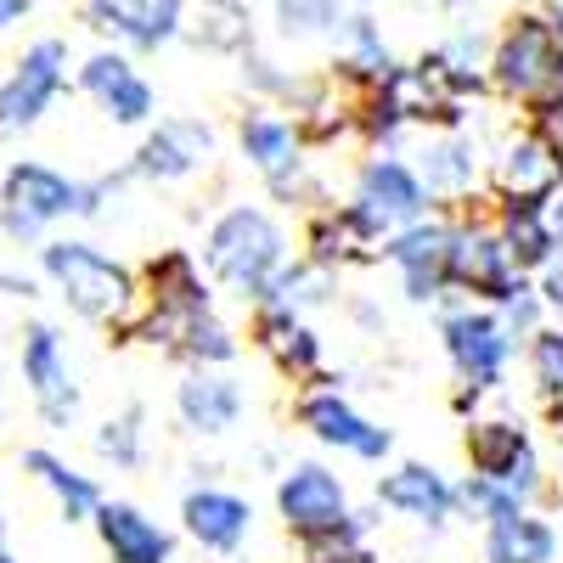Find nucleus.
<instances>
[{"label": "nucleus", "mask_w": 563, "mask_h": 563, "mask_svg": "<svg viewBox=\"0 0 563 563\" xmlns=\"http://www.w3.org/2000/svg\"><path fill=\"white\" fill-rule=\"evenodd\" d=\"M29 12H34V0H0V34H7V29H18Z\"/></svg>", "instance_id": "obj_43"}, {"label": "nucleus", "mask_w": 563, "mask_h": 563, "mask_svg": "<svg viewBox=\"0 0 563 563\" xmlns=\"http://www.w3.org/2000/svg\"><path fill=\"white\" fill-rule=\"evenodd\" d=\"M350 203H355V214H361L372 231H378V238H389V231H400V225H411V220L429 214V209H434V192L422 186V175H417L411 158L378 147L372 158H361L355 186H350Z\"/></svg>", "instance_id": "obj_7"}, {"label": "nucleus", "mask_w": 563, "mask_h": 563, "mask_svg": "<svg viewBox=\"0 0 563 563\" xmlns=\"http://www.w3.org/2000/svg\"><path fill=\"white\" fill-rule=\"evenodd\" d=\"M0 563H18V558H12V552H7V547H0Z\"/></svg>", "instance_id": "obj_46"}, {"label": "nucleus", "mask_w": 563, "mask_h": 563, "mask_svg": "<svg viewBox=\"0 0 563 563\" xmlns=\"http://www.w3.org/2000/svg\"><path fill=\"white\" fill-rule=\"evenodd\" d=\"M305 260H316L321 271H350V265H372L384 260V238L372 231L355 203H327L305 220Z\"/></svg>", "instance_id": "obj_21"}, {"label": "nucleus", "mask_w": 563, "mask_h": 563, "mask_svg": "<svg viewBox=\"0 0 563 563\" xmlns=\"http://www.w3.org/2000/svg\"><path fill=\"white\" fill-rule=\"evenodd\" d=\"M0 294H7V299H40V276H29V271H0Z\"/></svg>", "instance_id": "obj_42"}, {"label": "nucleus", "mask_w": 563, "mask_h": 563, "mask_svg": "<svg viewBox=\"0 0 563 563\" xmlns=\"http://www.w3.org/2000/svg\"><path fill=\"white\" fill-rule=\"evenodd\" d=\"M467 451V467L474 474H490V479H507L519 496H541L547 474H541V451L530 440L525 422H512V417H474V429H467L462 440Z\"/></svg>", "instance_id": "obj_17"}, {"label": "nucleus", "mask_w": 563, "mask_h": 563, "mask_svg": "<svg viewBox=\"0 0 563 563\" xmlns=\"http://www.w3.org/2000/svg\"><path fill=\"white\" fill-rule=\"evenodd\" d=\"M40 282L52 288L79 321L108 327L124 339V327L141 310V271L113 260L85 238H45L40 243Z\"/></svg>", "instance_id": "obj_1"}, {"label": "nucleus", "mask_w": 563, "mask_h": 563, "mask_svg": "<svg viewBox=\"0 0 563 563\" xmlns=\"http://www.w3.org/2000/svg\"><path fill=\"white\" fill-rule=\"evenodd\" d=\"M547 209H552V220H558V231H563V192H558V198H552Z\"/></svg>", "instance_id": "obj_45"}, {"label": "nucleus", "mask_w": 563, "mask_h": 563, "mask_svg": "<svg viewBox=\"0 0 563 563\" xmlns=\"http://www.w3.org/2000/svg\"><path fill=\"white\" fill-rule=\"evenodd\" d=\"M0 536H7V519H0Z\"/></svg>", "instance_id": "obj_48"}, {"label": "nucleus", "mask_w": 563, "mask_h": 563, "mask_svg": "<svg viewBox=\"0 0 563 563\" xmlns=\"http://www.w3.org/2000/svg\"><path fill=\"white\" fill-rule=\"evenodd\" d=\"M563 85V23L552 12H519L490 45V90L536 108Z\"/></svg>", "instance_id": "obj_3"}, {"label": "nucleus", "mask_w": 563, "mask_h": 563, "mask_svg": "<svg viewBox=\"0 0 563 563\" xmlns=\"http://www.w3.org/2000/svg\"><path fill=\"white\" fill-rule=\"evenodd\" d=\"M536 288H541V299H547V310L552 316H563V238H558V249H552V260L536 271Z\"/></svg>", "instance_id": "obj_41"}, {"label": "nucleus", "mask_w": 563, "mask_h": 563, "mask_svg": "<svg viewBox=\"0 0 563 563\" xmlns=\"http://www.w3.org/2000/svg\"><path fill=\"white\" fill-rule=\"evenodd\" d=\"M90 451H97V462L119 467V474H135V467L147 462V411L124 406L119 417H108L102 429L90 434Z\"/></svg>", "instance_id": "obj_33"}, {"label": "nucleus", "mask_w": 563, "mask_h": 563, "mask_svg": "<svg viewBox=\"0 0 563 563\" xmlns=\"http://www.w3.org/2000/svg\"><path fill=\"white\" fill-rule=\"evenodd\" d=\"M355 321H361V327H384V316H378V310H372V305H366V299H361V305H355Z\"/></svg>", "instance_id": "obj_44"}, {"label": "nucleus", "mask_w": 563, "mask_h": 563, "mask_svg": "<svg viewBox=\"0 0 563 563\" xmlns=\"http://www.w3.org/2000/svg\"><path fill=\"white\" fill-rule=\"evenodd\" d=\"M23 474L57 501V512H63L68 525H90V512H97L102 490H97V479H90V474H79V467H74L63 451H52V445H29V451H23Z\"/></svg>", "instance_id": "obj_27"}, {"label": "nucleus", "mask_w": 563, "mask_h": 563, "mask_svg": "<svg viewBox=\"0 0 563 563\" xmlns=\"http://www.w3.org/2000/svg\"><path fill=\"white\" fill-rule=\"evenodd\" d=\"M79 90L119 130H147L158 119V90L147 85V74L135 68V57L124 52V45H102V52H90L79 63Z\"/></svg>", "instance_id": "obj_14"}, {"label": "nucleus", "mask_w": 563, "mask_h": 563, "mask_svg": "<svg viewBox=\"0 0 563 563\" xmlns=\"http://www.w3.org/2000/svg\"><path fill=\"white\" fill-rule=\"evenodd\" d=\"M440 7H456V0H440Z\"/></svg>", "instance_id": "obj_47"}, {"label": "nucleus", "mask_w": 563, "mask_h": 563, "mask_svg": "<svg viewBox=\"0 0 563 563\" xmlns=\"http://www.w3.org/2000/svg\"><path fill=\"white\" fill-rule=\"evenodd\" d=\"M485 563H558V530L536 512H507L485 525Z\"/></svg>", "instance_id": "obj_29"}, {"label": "nucleus", "mask_w": 563, "mask_h": 563, "mask_svg": "<svg viewBox=\"0 0 563 563\" xmlns=\"http://www.w3.org/2000/svg\"><path fill=\"white\" fill-rule=\"evenodd\" d=\"M525 507H530V496H519L507 479H490V474H467L456 485V512H467V519H479V525L507 519V512H525Z\"/></svg>", "instance_id": "obj_37"}, {"label": "nucleus", "mask_w": 563, "mask_h": 563, "mask_svg": "<svg viewBox=\"0 0 563 563\" xmlns=\"http://www.w3.org/2000/svg\"><path fill=\"white\" fill-rule=\"evenodd\" d=\"M384 260L400 271V288L411 305H440L451 294V214H422L384 238Z\"/></svg>", "instance_id": "obj_10"}, {"label": "nucleus", "mask_w": 563, "mask_h": 563, "mask_svg": "<svg viewBox=\"0 0 563 563\" xmlns=\"http://www.w3.org/2000/svg\"><path fill=\"white\" fill-rule=\"evenodd\" d=\"M372 12V0H276V34L282 40H321L344 45V34Z\"/></svg>", "instance_id": "obj_28"}, {"label": "nucleus", "mask_w": 563, "mask_h": 563, "mask_svg": "<svg viewBox=\"0 0 563 563\" xmlns=\"http://www.w3.org/2000/svg\"><path fill=\"white\" fill-rule=\"evenodd\" d=\"M90 525H97V541L113 563H175V536L153 519L147 507L102 496L97 512H90Z\"/></svg>", "instance_id": "obj_23"}, {"label": "nucleus", "mask_w": 563, "mask_h": 563, "mask_svg": "<svg viewBox=\"0 0 563 563\" xmlns=\"http://www.w3.org/2000/svg\"><path fill=\"white\" fill-rule=\"evenodd\" d=\"M243 384L220 366H186V378L175 384V417L192 434H231L243 422Z\"/></svg>", "instance_id": "obj_24"}, {"label": "nucleus", "mask_w": 563, "mask_h": 563, "mask_svg": "<svg viewBox=\"0 0 563 563\" xmlns=\"http://www.w3.org/2000/svg\"><path fill=\"white\" fill-rule=\"evenodd\" d=\"M203 52H220V57H243L254 52V12L249 0H203L198 7V23H186Z\"/></svg>", "instance_id": "obj_32"}, {"label": "nucleus", "mask_w": 563, "mask_h": 563, "mask_svg": "<svg viewBox=\"0 0 563 563\" xmlns=\"http://www.w3.org/2000/svg\"><path fill=\"white\" fill-rule=\"evenodd\" d=\"M294 417L310 440H321L327 451H344V456H361V462H389L395 451V434L378 429L372 417H361L333 384H310L299 400H294Z\"/></svg>", "instance_id": "obj_15"}, {"label": "nucleus", "mask_w": 563, "mask_h": 563, "mask_svg": "<svg viewBox=\"0 0 563 563\" xmlns=\"http://www.w3.org/2000/svg\"><path fill=\"white\" fill-rule=\"evenodd\" d=\"M530 372H536V389H541L547 417L563 429V327L558 321H547L541 333L530 339Z\"/></svg>", "instance_id": "obj_35"}, {"label": "nucleus", "mask_w": 563, "mask_h": 563, "mask_svg": "<svg viewBox=\"0 0 563 563\" xmlns=\"http://www.w3.org/2000/svg\"><path fill=\"white\" fill-rule=\"evenodd\" d=\"M490 45H496V34H485L479 23H456L434 52H422V63L440 74V85L451 97L467 102L479 90H490Z\"/></svg>", "instance_id": "obj_26"}, {"label": "nucleus", "mask_w": 563, "mask_h": 563, "mask_svg": "<svg viewBox=\"0 0 563 563\" xmlns=\"http://www.w3.org/2000/svg\"><path fill=\"white\" fill-rule=\"evenodd\" d=\"M440 305H445L440 310V344H445L456 384H474L479 395L501 389L519 344H512V333L501 327L496 305H474V299H440Z\"/></svg>", "instance_id": "obj_4"}, {"label": "nucleus", "mask_w": 563, "mask_h": 563, "mask_svg": "<svg viewBox=\"0 0 563 563\" xmlns=\"http://www.w3.org/2000/svg\"><path fill=\"white\" fill-rule=\"evenodd\" d=\"M288 265V231L260 203H231L209 231H203V271L220 282L225 294L254 305L265 282Z\"/></svg>", "instance_id": "obj_2"}, {"label": "nucleus", "mask_w": 563, "mask_h": 563, "mask_svg": "<svg viewBox=\"0 0 563 563\" xmlns=\"http://www.w3.org/2000/svg\"><path fill=\"white\" fill-rule=\"evenodd\" d=\"M85 23L124 52H164L186 34V0H85Z\"/></svg>", "instance_id": "obj_18"}, {"label": "nucleus", "mask_w": 563, "mask_h": 563, "mask_svg": "<svg viewBox=\"0 0 563 563\" xmlns=\"http://www.w3.org/2000/svg\"><path fill=\"white\" fill-rule=\"evenodd\" d=\"M243 85L254 90V97H265V102L299 108V102L310 97V85H316V79H305V74H294V68L271 63L265 52H243Z\"/></svg>", "instance_id": "obj_38"}, {"label": "nucleus", "mask_w": 563, "mask_h": 563, "mask_svg": "<svg viewBox=\"0 0 563 563\" xmlns=\"http://www.w3.org/2000/svg\"><path fill=\"white\" fill-rule=\"evenodd\" d=\"M378 507L400 512L411 525H429V530H445L456 519V485L440 474L434 462H400L378 479Z\"/></svg>", "instance_id": "obj_22"}, {"label": "nucleus", "mask_w": 563, "mask_h": 563, "mask_svg": "<svg viewBox=\"0 0 563 563\" xmlns=\"http://www.w3.org/2000/svg\"><path fill=\"white\" fill-rule=\"evenodd\" d=\"M530 124H536V130L552 141V147L563 153V85L552 90V97H541V102L530 108Z\"/></svg>", "instance_id": "obj_40"}, {"label": "nucleus", "mask_w": 563, "mask_h": 563, "mask_svg": "<svg viewBox=\"0 0 563 563\" xmlns=\"http://www.w3.org/2000/svg\"><path fill=\"white\" fill-rule=\"evenodd\" d=\"M490 198L496 203H552L563 192V153L530 124L519 135H507L485 164Z\"/></svg>", "instance_id": "obj_11"}, {"label": "nucleus", "mask_w": 563, "mask_h": 563, "mask_svg": "<svg viewBox=\"0 0 563 563\" xmlns=\"http://www.w3.org/2000/svg\"><path fill=\"white\" fill-rule=\"evenodd\" d=\"M254 344L260 355L294 384H316L321 378V333L305 321V310L294 305H254Z\"/></svg>", "instance_id": "obj_19"}, {"label": "nucleus", "mask_w": 563, "mask_h": 563, "mask_svg": "<svg viewBox=\"0 0 563 563\" xmlns=\"http://www.w3.org/2000/svg\"><path fill=\"white\" fill-rule=\"evenodd\" d=\"M445 265H451V294H467L479 305H501L519 288V276H530L512 260L496 214H474L467 203L451 214V260Z\"/></svg>", "instance_id": "obj_6"}, {"label": "nucleus", "mask_w": 563, "mask_h": 563, "mask_svg": "<svg viewBox=\"0 0 563 563\" xmlns=\"http://www.w3.org/2000/svg\"><path fill=\"white\" fill-rule=\"evenodd\" d=\"M366 530H372V512H350L344 530L316 536V541H299V563H378Z\"/></svg>", "instance_id": "obj_36"}, {"label": "nucleus", "mask_w": 563, "mask_h": 563, "mask_svg": "<svg viewBox=\"0 0 563 563\" xmlns=\"http://www.w3.org/2000/svg\"><path fill=\"white\" fill-rule=\"evenodd\" d=\"M23 384H29V400L40 411L45 429H68L79 417V378H74V361H68V344L52 321H29L23 327Z\"/></svg>", "instance_id": "obj_12"}, {"label": "nucleus", "mask_w": 563, "mask_h": 563, "mask_svg": "<svg viewBox=\"0 0 563 563\" xmlns=\"http://www.w3.org/2000/svg\"><path fill=\"white\" fill-rule=\"evenodd\" d=\"M180 366H231L238 361V333L214 316V310H198V316H180L175 321V333H169V344H164Z\"/></svg>", "instance_id": "obj_31"}, {"label": "nucleus", "mask_w": 563, "mask_h": 563, "mask_svg": "<svg viewBox=\"0 0 563 563\" xmlns=\"http://www.w3.org/2000/svg\"><path fill=\"white\" fill-rule=\"evenodd\" d=\"M496 225H501L512 260H519V271H530V276L552 260V249L563 238L547 203H496Z\"/></svg>", "instance_id": "obj_30"}, {"label": "nucleus", "mask_w": 563, "mask_h": 563, "mask_svg": "<svg viewBox=\"0 0 563 563\" xmlns=\"http://www.w3.org/2000/svg\"><path fill=\"white\" fill-rule=\"evenodd\" d=\"M327 294H333V271H321L316 260H288L271 282H265V294L254 305H294V310H310L321 305Z\"/></svg>", "instance_id": "obj_34"}, {"label": "nucleus", "mask_w": 563, "mask_h": 563, "mask_svg": "<svg viewBox=\"0 0 563 563\" xmlns=\"http://www.w3.org/2000/svg\"><path fill=\"white\" fill-rule=\"evenodd\" d=\"M220 153V135L209 119H192V113H175V119H158L147 124V135H141L135 158L124 164L130 180H153V186H169V180H186L209 169Z\"/></svg>", "instance_id": "obj_13"}, {"label": "nucleus", "mask_w": 563, "mask_h": 563, "mask_svg": "<svg viewBox=\"0 0 563 563\" xmlns=\"http://www.w3.org/2000/svg\"><path fill=\"white\" fill-rule=\"evenodd\" d=\"M68 214H79V180L40 164V158H18L0 175V231L12 243H45L52 225H63Z\"/></svg>", "instance_id": "obj_5"}, {"label": "nucleus", "mask_w": 563, "mask_h": 563, "mask_svg": "<svg viewBox=\"0 0 563 563\" xmlns=\"http://www.w3.org/2000/svg\"><path fill=\"white\" fill-rule=\"evenodd\" d=\"M63 85H68V40L45 34L12 63V74L0 79V135L34 130L45 113L57 108Z\"/></svg>", "instance_id": "obj_8"}, {"label": "nucleus", "mask_w": 563, "mask_h": 563, "mask_svg": "<svg viewBox=\"0 0 563 563\" xmlns=\"http://www.w3.org/2000/svg\"><path fill=\"white\" fill-rule=\"evenodd\" d=\"M350 490L327 462H294L288 474L276 479V519L288 525L294 541H316V536H333L350 525Z\"/></svg>", "instance_id": "obj_9"}, {"label": "nucleus", "mask_w": 563, "mask_h": 563, "mask_svg": "<svg viewBox=\"0 0 563 563\" xmlns=\"http://www.w3.org/2000/svg\"><path fill=\"white\" fill-rule=\"evenodd\" d=\"M238 147H243L249 169L271 186L276 198H299V186H305V153H310L299 119H282L271 108H254V113L238 119Z\"/></svg>", "instance_id": "obj_16"}, {"label": "nucleus", "mask_w": 563, "mask_h": 563, "mask_svg": "<svg viewBox=\"0 0 563 563\" xmlns=\"http://www.w3.org/2000/svg\"><path fill=\"white\" fill-rule=\"evenodd\" d=\"M180 525L203 552H243V541L254 536V501L225 490V485H192L180 496Z\"/></svg>", "instance_id": "obj_20"}, {"label": "nucleus", "mask_w": 563, "mask_h": 563, "mask_svg": "<svg viewBox=\"0 0 563 563\" xmlns=\"http://www.w3.org/2000/svg\"><path fill=\"white\" fill-rule=\"evenodd\" d=\"M496 316H501V327L512 333V344H530L541 327H547V299H541V288H536V276H519V288H512L501 305H496Z\"/></svg>", "instance_id": "obj_39"}, {"label": "nucleus", "mask_w": 563, "mask_h": 563, "mask_svg": "<svg viewBox=\"0 0 563 563\" xmlns=\"http://www.w3.org/2000/svg\"><path fill=\"white\" fill-rule=\"evenodd\" d=\"M417 175L434 192V203H467L474 186H479V175H485V158L474 147V135L434 130L429 141H422V153H417Z\"/></svg>", "instance_id": "obj_25"}]
</instances>
